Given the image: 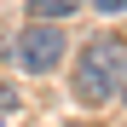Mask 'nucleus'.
Segmentation results:
<instances>
[{
    "label": "nucleus",
    "mask_w": 127,
    "mask_h": 127,
    "mask_svg": "<svg viewBox=\"0 0 127 127\" xmlns=\"http://www.w3.org/2000/svg\"><path fill=\"white\" fill-rule=\"evenodd\" d=\"M121 87H127V40H116V35L87 40L81 64H75V98L81 104H110Z\"/></svg>",
    "instance_id": "obj_1"
},
{
    "label": "nucleus",
    "mask_w": 127,
    "mask_h": 127,
    "mask_svg": "<svg viewBox=\"0 0 127 127\" xmlns=\"http://www.w3.org/2000/svg\"><path fill=\"white\" fill-rule=\"evenodd\" d=\"M64 52H69V40H64L58 23H29L23 35L12 40V64L23 75H52L58 64H64Z\"/></svg>",
    "instance_id": "obj_2"
},
{
    "label": "nucleus",
    "mask_w": 127,
    "mask_h": 127,
    "mask_svg": "<svg viewBox=\"0 0 127 127\" xmlns=\"http://www.w3.org/2000/svg\"><path fill=\"white\" fill-rule=\"evenodd\" d=\"M75 0H29V17L35 23H58V17H69Z\"/></svg>",
    "instance_id": "obj_3"
},
{
    "label": "nucleus",
    "mask_w": 127,
    "mask_h": 127,
    "mask_svg": "<svg viewBox=\"0 0 127 127\" xmlns=\"http://www.w3.org/2000/svg\"><path fill=\"white\" fill-rule=\"evenodd\" d=\"M17 104H23V98H17V87H6V81H0V121L17 116Z\"/></svg>",
    "instance_id": "obj_4"
},
{
    "label": "nucleus",
    "mask_w": 127,
    "mask_h": 127,
    "mask_svg": "<svg viewBox=\"0 0 127 127\" xmlns=\"http://www.w3.org/2000/svg\"><path fill=\"white\" fill-rule=\"evenodd\" d=\"M87 6H98V12H127V0H87Z\"/></svg>",
    "instance_id": "obj_5"
},
{
    "label": "nucleus",
    "mask_w": 127,
    "mask_h": 127,
    "mask_svg": "<svg viewBox=\"0 0 127 127\" xmlns=\"http://www.w3.org/2000/svg\"><path fill=\"white\" fill-rule=\"evenodd\" d=\"M69 127H81V121H69Z\"/></svg>",
    "instance_id": "obj_6"
}]
</instances>
